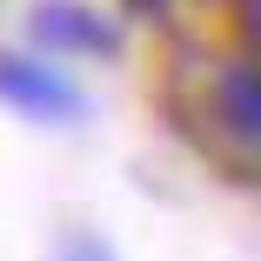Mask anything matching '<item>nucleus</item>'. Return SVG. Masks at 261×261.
I'll return each mask as SVG.
<instances>
[{
	"label": "nucleus",
	"mask_w": 261,
	"mask_h": 261,
	"mask_svg": "<svg viewBox=\"0 0 261 261\" xmlns=\"http://www.w3.org/2000/svg\"><path fill=\"white\" fill-rule=\"evenodd\" d=\"M27 34L47 47V54H114L121 47L114 20H100L94 7H81V0H47V7H34Z\"/></svg>",
	"instance_id": "obj_2"
},
{
	"label": "nucleus",
	"mask_w": 261,
	"mask_h": 261,
	"mask_svg": "<svg viewBox=\"0 0 261 261\" xmlns=\"http://www.w3.org/2000/svg\"><path fill=\"white\" fill-rule=\"evenodd\" d=\"M0 100L34 121H81V87L34 54H0Z\"/></svg>",
	"instance_id": "obj_1"
},
{
	"label": "nucleus",
	"mask_w": 261,
	"mask_h": 261,
	"mask_svg": "<svg viewBox=\"0 0 261 261\" xmlns=\"http://www.w3.org/2000/svg\"><path fill=\"white\" fill-rule=\"evenodd\" d=\"M215 114H221L228 134L261 141V61H234V67L215 81Z\"/></svg>",
	"instance_id": "obj_3"
},
{
	"label": "nucleus",
	"mask_w": 261,
	"mask_h": 261,
	"mask_svg": "<svg viewBox=\"0 0 261 261\" xmlns=\"http://www.w3.org/2000/svg\"><path fill=\"white\" fill-rule=\"evenodd\" d=\"M134 7H147V14H154V7H161V0H134Z\"/></svg>",
	"instance_id": "obj_5"
},
{
	"label": "nucleus",
	"mask_w": 261,
	"mask_h": 261,
	"mask_svg": "<svg viewBox=\"0 0 261 261\" xmlns=\"http://www.w3.org/2000/svg\"><path fill=\"white\" fill-rule=\"evenodd\" d=\"M54 261H114V248H108V241H94V234H67Z\"/></svg>",
	"instance_id": "obj_4"
}]
</instances>
